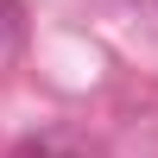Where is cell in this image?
Masks as SVG:
<instances>
[{
	"label": "cell",
	"instance_id": "1",
	"mask_svg": "<svg viewBox=\"0 0 158 158\" xmlns=\"http://www.w3.org/2000/svg\"><path fill=\"white\" fill-rule=\"evenodd\" d=\"M19 32H25V25H19V0H0V51L19 44Z\"/></svg>",
	"mask_w": 158,
	"mask_h": 158
}]
</instances>
